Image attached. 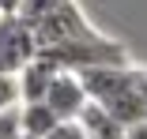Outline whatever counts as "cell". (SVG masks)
<instances>
[{
  "instance_id": "6da1fadb",
  "label": "cell",
  "mask_w": 147,
  "mask_h": 139,
  "mask_svg": "<svg viewBox=\"0 0 147 139\" xmlns=\"http://www.w3.org/2000/svg\"><path fill=\"white\" fill-rule=\"evenodd\" d=\"M79 79H83L87 94H91V102H98L125 128L147 120V105H143V94H140V68L136 64L94 68V72H83Z\"/></svg>"
},
{
  "instance_id": "7a4b0ae2",
  "label": "cell",
  "mask_w": 147,
  "mask_h": 139,
  "mask_svg": "<svg viewBox=\"0 0 147 139\" xmlns=\"http://www.w3.org/2000/svg\"><path fill=\"white\" fill-rule=\"evenodd\" d=\"M42 57L53 60L61 72H94V68H117V64H132L128 49L121 41H113L106 34H94L87 41H72V45H57V49H42Z\"/></svg>"
},
{
  "instance_id": "3957f363",
  "label": "cell",
  "mask_w": 147,
  "mask_h": 139,
  "mask_svg": "<svg viewBox=\"0 0 147 139\" xmlns=\"http://www.w3.org/2000/svg\"><path fill=\"white\" fill-rule=\"evenodd\" d=\"M42 57V45L34 34V23L23 15H4L0 19V75H19Z\"/></svg>"
},
{
  "instance_id": "277c9868",
  "label": "cell",
  "mask_w": 147,
  "mask_h": 139,
  "mask_svg": "<svg viewBox=\"0 0 147 139\" xmlns=\"http://www.w3.org/2000/svg\"><path fill=\"white\" fill-rule=\"evenodd\" d=\"M34 34H38V45H42V49H57V45L87 41V38H94L98 30L91 26V19H87V15L79 11V4L72 0V4L42 15V19L34 23Z\"/></svg>"
},
{
  "instance_id": "5b68a950",
  "label": "cell",
  "mask_w": 147,
  "mask_h": 139,
  "mask_svg": "<svg viewBox=\"0 0 147 139\" xmlns=\"http://www.w3.org/2000/svg\"><path fill=\"white\" fill-rule=\"evenodd\" d=\"M45 105L61 117V124H68V120H79L83 117V109L91 105V94H87L83 79L76 72H61L57 83H53V90L45 94Z\"/></svg>"
},
{
  "instance_id": "8992f818",
  "label": "cell",
  "mask_w": 147,
  "mask_h": 139,
  "mask_svg": "<svg viewBox=\"0 0 147 139\" xmlns=\"http://www.w3.org/2000/svg\"><path fill=\"white\" fill-rule=\"evenodd\" d=\"M57 75H61V68H57L53 60H45V57H38L26 72H19V75H15V83H19V105L45 102V94L53 90Z\"/></svg>"
},
{
  "instance_id": "52a82bcc",
  "label": "cell",
  "mask_w": 147,
  "mask_h": 139,
  "mask_svg": "<svg viewBox=\"0 0 147 139\" xmlns=\"http://www.w3.org/2000/svg\"><path fill=\"white\" fill-rule=\"evenodd\" d=\"M19 124H23V135L49 139L57 128H61V117H57L45 102H30V105H19Z\"/></svg>"
},
{
  "instance_id": "ba28073f",
  "label": "cell",
  "mask_w": 147,
  "mask_h": 139,
  "mask_svg": "<svg viewBox=\"0 0 147 139\" xmlns=\"http://www.w3.org/2000/svg\"><path fill=\"white\" fill-rule=\"evenodd\" d=\"M79 128L87 132V139H125V124L117 120V117H109L98 102H91V105L83 109Z\"/></svg>"
},
{
  "instance_id": "9c48e42d",
  "label": "cell",
  "mask_w": 147,
  "mask_h": 139,
  "mask_svg": "<svg viewBox=\"0 0 147 139\" xmlns=\"http://www.w3.org/2000/svg\"><path fill=\"white\" fill-rule=\"evenodd\" d=\"M64 4H72V0H26V4H23V19H26V23H38L42 15L64 8Z\"/></svg>"
},
{
  "instance_id": "30bf717a",
  "label": "cell",
  "mask_w": 147,
  "mask_h": 139,
  "mask_svg": "<svg viewBox=\"0 0 147 139\" xmlns=\"http://www.w3.org/2000/svg\"><path fill=\"white\" fill-rule=\"evenodd\" d=\"M19 109V83L11 75H0V117Z\"/></svg>"
},
{
  "instance_id": "8fae6325",
  "label": "cell",
  "mask_w": 147,
  "mask_h": 139,
  "mask_svg": "<svg viewBox=\"0 0 147 139\" xmlns=\"http://www.w3.org/2000/svg\"><path fill=\"white\" fill-rule=\"evenodd\" d=\"M23 135V124H19V109L0 117V139H19Z\"/></svg>"
},
{
  "instance_id": "7c38bea8",
  "label": "cell",
  "mask_w": 147,
  "mask_h": 139,
  "mask_svg": "<svg viewBox=\"0 0 147 139\" xmlns=\"http://www.w3.org/2000/svg\"><path fill=\"white\" fill-rule=\"evenodd\" d=\"M49 139H87V132L79 128V120H68V124H61Z\"/></svg>"
},
{
  "instance_id": "4fadbf2b",
  "label": "cell",
  "mask_w": 147,
  "mask_h": 139,
  "mask_svg": "<svg viewBox=\"0 0 147 139\" xmlns=\"http://www.w3.org/2000/svg\"><path fill=\"white\" fill-rule=\"evenodd\" d=\"M26 0H0V15H23Z\"/></svg>"
},
{
  "instance_id": "5bb4252c",
  "label": "cell",
  "mask_w": 147,
  "mask_h": 139,
  "mask_svg": "<svg viewBox=\"0 0 147 139\" xmlns=\"http://www.w3.org/2000/svg\"><path fill=\"white\" fill-rule=\"evenodd\" d=\"M125 139H147V120H140V124L125 128Z\"/></svg>"
},
{
  "instance_id": "9a60e30c",
  "label": "cell",
  "mask_w": 147,
  "mask_h": 139,
  "mask_svg": "<svg viewBox=\"0 0 147 139\" xmlns=\"http://www.w3.org/2000/svg\"><path fill=\"white\" fill-rule=\"evenodd\" d=\"M140 94H143V105H147V68H140Z\"/></svg>"
},
{
  "instance_id": "2e32d148",
  "label": "cell",
  "mask_w": 147,
  "mask_h": 139,
  "mask_svg": "<svg viewBox=\"0 0 147 139\" xmlns=\"http://www.w3.org/2000/svg\"><path fill=\"white\" fill-rule=\"evenodd\" d=\"M19 139H30V135H19Z\"/></svg>"
},
{
  "instance_id": "e0dca14e",
  "label": "cell",
  "mask_w": 147,
  "mask_h": 139,
  "mask_svg": "<svg viewBox=\"0 0 147 139\" xmlns=\"http://www.w3.org/2000/svg\"><path fill=\"white\" fill-rule=\"evenodd\" d=\"M0 19H4V15H0Z\"/></svg>"
}]
</instances>
